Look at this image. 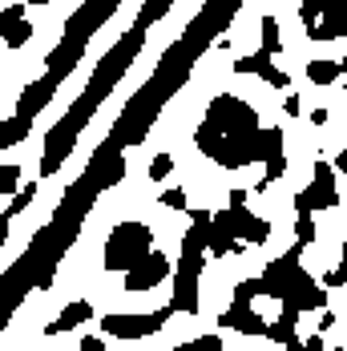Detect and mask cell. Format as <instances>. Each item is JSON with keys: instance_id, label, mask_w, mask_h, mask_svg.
<instances>
[{"instance_id": "cell-1", "label": "cell", "mask_w": 347, "mask_h": 351, "mask_svg": "<svg viewBox=\"0 0 347 351\" xmlns=\"http://www.w3.org/2000/svg\"><path fill=\"white\" fill-rule=\"evenodd\" d=\"M149 250H154V230L145 222H138V218H125L105 239L101 267L105 271H130V267H138Z\"/></svg>"}, {"instance_id": "cell-2", "label": "cell", "mask_w": 347, "mask_h": 351, "mask_svg": "<svg viewBox=\"0 0 347 351\" xmlns=\"http://www.w3.org/2000/svg\"><path fill=\"white\" fill-rule=\"evenodd\" d=\"M202 121L214 125L218 134H226V138H254V134L263 130L254 106L243 101L239 93H218V97L206 106V117H202Z\"/></svg>"}, {"instance_id": "cell-3", "label": "cell", "mask_w": 347, "mask_h": 351, "mask_svg": "<svg viewBox=\"0 0 347 351\" xmlns=\"http://www.w3.org/2000/svg\"><path fill=\"white\" fill-rule=\"evenodd\" d=\"M339 206V182H335V166L327 158H315L311 182L295 194V214H323Z\"/></svg>"}, {"instance_id": "cell-4", "label": "cell", "mask_w": 347, "mask_h": 351, "mask_svg": "<svg viewBox=\"0 0 347 351\" xmlns=\"http://www.w3.org/2000/svg\"><path fill=\"white\" fill-rule=\"evenodd\" d=\"M299 21L311 40H339L347 36V0H303Z\"/></svg>"}, {"instance_id": "cell-5", "label": "cell", "mask_w": 347, "mask_h": 351, "mask_svg": "<svg viewBox=\"0 0 347 351\" xmlns=\"http://www.w3.org/2000/svg\"><path fill=\"white\" fill-rule=\"evenodd\" d=\"M170 319H174V303L149 311V315H138V311H130V315H125V311H109V315H101V335H109V339H145V335L162 331Z\"/></svg>"}, {"instance_id": "cell-6", "label": "cell", "mask_w": 347, "mask_h": 351, "mask_svg": "<svg viewBox=\"0 0 347 351\" xmlns=\"http://www.w3.org/2000/svg\"><path fill=\"white\" fill-rule=\"evenodd\" d=\"M166 275H174L170 254L154 246V250H149V254L141 258L138 267H130V271H125V279H121V287H125L130 295H145V291L162 287V282H166Z\"/></svg>"}, {"instance_id": "cell-7", "label": "cell", "mask_w": 347, "mask_h": 351, "mask_svg": "<svg viewBox=\"0 0 347 351\" xmlns=\"http://www.w3.org/2000/svg\"><path fill=\"white\" fill-rule=\"evenodd\" d=\"M25 0H16V4H4V12H0V40H4V49L8 53H21L29 40H33V21L25 16Z\"/></svg>"}, {"instance_id": "cell-8", "label": "cell", "mask_w": 347, "mask_h": 351, "mask_svg": "<svg viewBox=\"0 0 347 351\" xmlns=\"http://www.w3.org/2000/svg\"><path fill=\"white\" fill-rule=\"evenodd\" d=\"M57 85H61V81H57L53 73H45L40 81H29V85H25V93H21V101H16V113H29V117H36L40 109L49 106V97L57 93Z\"/></svg>"}, {"instance_id": "cell-9", "label": "cell", "mask_w": 347, "mask_h": 351, "mask_svg": "<svg viewBox=\"0 0 347 351\" xmlns=\"http://www.w3.org/2000/svg\"><path fill=\"white\" fill-rule=\"evenodd\" d=\"M89 319H93V303H89V299H73V303L61 307V315L45 327V335H69L73 327H81V323H89Z\"/></svg>"}, {"instance_id": "cell-10", "label": "cell", "mask_w": 347, "mask_h": 351, "mask_svg": "<svg viewBox=\"0 0 347 351\" xmlns=\"http://www.w3.org/2000/svg\"><path fill=\"white\" fill-rule=\"evenodd\" d=\"M287 154V134L278 125H263L254 134V162H271V158H283Z\"/></svg>"}, {"instance_id": "cell-11", "label": "cell", "mask_w": 347, "mask_h": 351, "mask_svg": "<svg viewBox=\"0 0 347 351\" xmlns=\"http://www.w3.org/2000/svg\"><path fill=\"white\" fill-rule=\"evenodd\" d=\"M303 77L311 81L315 89H327V85H335V81L344 77V65H339L335 57H315V61L303 65Z\"/></svg>"}, {"instance_id": "cell-12", "label": "cell", "mask_w": 347, "mask_h": 351, "mask_svg": "<svg viewBox=\"0 0 347 351\" xmlns=\"http://www.w3.org/2000/svg\"><path fill=\"white\" fill-rule=\"evenodd\" d=\"M33 121L36 117H29V113H8V117H4V125H0V145H4V154H8V145H21V141L29 138Z\"/></svg>"}, {"instance_id": "cell-13", "label": "cell", "mask_w": 347, "mask_h": 351, "mask_svg": "<svg viewBox=\"0 0 347 351\" xmlns=\"http://www.w3.org/2000/svg\"><path fill=\"white\" fill-rule=\"evenodd\" d=\"M259 49H267L271 57L283 53V33H278V16L275 12H263V16H259Z\"/></svg>"}, {"instance_id": "cell-14", "label": "cell", "mask_w": 347, "mask_h": 351, "mask_svg": "<svg viewBox=\"0 0 347 351\" xmlns=\"http://www.w3.org/2000/svg\"><path fill=\"white\" fill-rule=\"evenodd\" d=\"M299 339V323L295 319H271V327H267V343H278V348H291Z\"/></svg>"}, {"instance_id": "cell-15", "label": "cell", "mask_w": 347, "mask_h": 351, "mask_svg": "<svg viewBox=\"0 0 347 351\" xmlns=\"http://www.w3.org/2000/svg\"><path fill=\"white\" fill-rule=\"evenodd\" d=\"M174 154L170 149H162V154H154V162H149V170H145V178L154 182V186H162V182H170V174H174Z\"/></svg>"}, {"instance_id": "cell-16", "label": "cell", "mask_w": 347, "mask_h": 351, "mask_svg": "<svg viewBox=\"0 0 347 351\" xmlns=\"http://www.w3.org/2000/svg\"><path fill=\"white\" fill-rule=\"evenodd\" d=\"M319 243V226H315V214H295V246H315Z\"/></svg>"}, {"instance_id": "cell-17", "label": "cell", "mask_w": 347, "mask_h": 351, "mask_svg": "<svg viewBox=\"0 0 347 351\" xmlns=\"http://www.w3.org/2000/svg\"><path fill=\"white\" fill-rule=\"evenodd\" d=\"M243 243L246 246H267L271 243V218H259V214H254L243 230Z\"/></svg>"}, {"instance_id": "cell-18", "label": "cell", "mask_w": 347, "mask_h": 351, "mask_svg": "<svg viewBox=\"0 0 347 351\" xmlns=\"http://www.w3.org/2000/svg\"><path fill=\"white\" fill-rule=\"evenodd\" d=\"M36 190H40V182H29L21 194H12V198H8V206H4V218H16V214L29 210V202L36 198Z\"/></svg>"}, {"instance_id": "cell-19", "label": "cell", "mask_w": 347, "mask_h": 351, "mask_svg": "<svg viewBox=\"0 0 347 351\" xmlns=\"http://www.w3.org/2000/svg\"><path fill=\"white\" fill-rule=\"evenodd\" d=\"M16 186H21V166H16V162H4V166H0V194H4V202H8L12 194H21Z\"/></svg>"}, {"instance_id": "cell-20", "label": "cell", "mask_w": 347, "mask_h": 351, "mask_svg": "<svg viewBox=\"0 0 347 351\" xmlns=\"http://www.w3.org/2000/svg\"><path fill=\"white\" fill-rule=\"evenodd\" d=\"M158 206H162V210H190V198H186L182 186H170V190H162Z\"/></svg>"}, {"instance_id": "cell-21", "label": "cell", "mask_w": 347, "mask_h": 351, "mask_svg": "<svg viewBox=\"0 0 347 351\" xmlns=\"http://www.w3.org/2000/svg\"><path fill=\"white\" fill-rule=\"evenodd\" d=\"M323 287H327V291H344L347 287V258H339V263L323 275Z\"/></svg>"}, {"instance_id": "cell-22", "label": "cell", "mask_w": 347, "mask_h": 351, "mask_svg": "<svg viewBox=\"0 0 347 351\" xmlns=\"http://www.w3.org/2000/svg\"><path fill=\"white\" fill-rule=\"evenodd\" d=\"M190 343V351H222V339L214 335V331H206V335H194V339H186Z\"/></svg>"}, {"instance_id": "cell-23", "label": "cell", "mask_w": 347, "mask_h": 351, "mask_svg": "<svg viewBox=\"0 0 347 351\" xmlns=\"http://www.w3.org/2000/svg\"><path fill=\"white\" fill-rule=\"evenodd\" d=\"M303 106H307V101H303L299 93H287V101H283V109H287V117H291V121H299V117H303Z\"/></svg>"}, {"instance_id": "cell-24", "label": "cell", "mask_w": 347, "mask_h": 351, "mask_svg": "<svg viewBox=\"0 0 347 351\" xmlns=\"http://www.w3.org/2000/svg\"><path fill=\"white\" fill-rule=\"evenodd\" d=\"M81 351H109L105 348V335H81Z\"/></svg>"}, {"instance_id": "cell-25", "label": "cell", "mask_w": 347, "mask_h": 351, "mask_svg": "<svg viewBox=\"0 0 347 351\" xmlns=\"http://www.w3.org/2000/svg\"><path fill=\"white\" fill-rule=\"evenodd\" d=\"M331 166H335V174H344V178H347V145L339 149V154H335V158H331Z\"/></svg>"}, {"instance_id": "cell-26", "label": "cell", "mask_w": 347, "mask_h": 351, "mask_svg": "<svg viewBox=\"0 0 347 351\" xmlns=\"http://www.w3.org/2000/svg\"><path fill=\"white\" fill-rule=\"evenodd\" d=\"M331 327H335V311H323L319 315V331H331Z\"/></svg>"}, {"instance_id": "cell-27", "label": "cell", "mask_w": 347, "mask_h": 351, "mask_svg": "<svg viewBox=\"0 0 347 351\" xmlns=\"http://www.w3.org/2000/svg\"><path fill=\"white\" fill-rule=\"evenodd\" d=\"M170 351H190V343H186V339H182V343H174Z\"/></svg>"}, {"instance_id": "cell-28", "label": "cell", "mask_w": 347, "mask_h": 351, "mask_svg": "<svg viewBox=\"0 0 347 351\" xmlns=\"http://www.w3.org/2000/svg\"><path fill=\"white\" fill-rule=\"evenodd\" d=\"M25 4H40V8H45V4H49V0H25Z\"/></svg>"}, {"instance_id": "cell-29", "label": "cell", "mask_w": 347, "mask_h": 351, "mask_svg": "<svg viewBox=\"0 0 347 351\" xmlns=\"http://www.w3.org/2000/svg\"><path fill=\"white\" fill-rule=\"evenodd\" d=\"M339 65H344V77H347V57H344V61H339Z\"/></svg>"}, {"instance_id": "cell-30", "label": "cell", "mask_w": 347, "mask_h": 351, "mask_svg": "<svg viewBox=\"0 0 347 351\" xmlns=\"http://www.w3.org/2000/svg\"><path fill=\"white\" fill-rule=\"evenodd\" d=\"M323 351H344V348H323Z\"/></svg>"}, {"instance_id": "cell-31", "label": "cell", "mask_w": 347, "mask_h": 351, "mask_svg": "<svg viewBox=\"0 0 347 351\" xmlns=\"http://www.w3.org/2000/svg\"><path fill=\"white\" fill-rule=\"evenodd\" d=\"M344 97H347V81H344Z\"/></svg>"}]
</instances>
